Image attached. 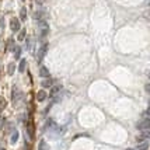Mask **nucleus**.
I'll list each match as a JSON object with an SVG mask.
<instances>
[{
	"label": "nucleus",
	"instance_id": "aec40b11",
	"mask_svg": "<svg viewBox=\"0 0 150 150\" xmlns=\"http://www.w3.org/2000/svg\"><path fill=\"white\" fill-rule=\"evenodd\" d=\"M20 17H21V20L27 18V8L25 7H21V10H20Z\"/></svg>",
	"mask_w": 150,
	"mask_h": 150
},
{
	"label": "nucleus",
	"instance_id": "4be33fe9",
	"mask_svg": "<svg viewBox=\"0 0 150 150\" xmlns=\"http://www.w3.org/2000/svg\"><path fill=\"white\" fill-rule=\"evenodd\" d=\"M14 48H16V46H14V39L10 38V41H8V45H7V49H8V51H11V49H13V51H14Z\"/></svg>",
	"mask_w": 150,
	"mask_h": 150
},
{
	"label": "nucleus",
	"instance_id": "a211bd4d",
	"mask_svg": "<svg viewBox=\"0 0 150 150\" xmlns=\"http://www.w3.org/2000/svg\"><path fill=\"white\" fill-rule=\"evenodd\" d=\"M7 107V101L4 97H0V111H3L4 108Z\"/></svg>",
	"mask_w": 150,
	"mask_h": 150
},
{
	"label": "nucleus",
	"instance_id": "c85d7f7f",
	"mask_svg": "<svg viewBox=\"0 0 150 150\" xmlns=\"http://www.w3.org/2000/svg\"><path fill=\"white\" fill-rule=\"evenodd\" d=\"M147 16H149V17H147V18H149V20H150V11H149V14H147Z\"/></svg>",
	"mask_w": 150,
	"mask_h": 150
},
{
	"label": "nucleus",
	"instance_id": "f8f14e48",
	"mask_svg": "<svg viewBox=\"0 0 150 150\" xmlns=\"http://www.w3.org/2000/svg\"><path fill=\"white\" fill-rule=\"evenodd\" d=\"M14 70H16V65H14V62H10L8 66H7V74H8V76L14 74Z\"/></svg>",
	"mask_w": 150,
	"mask_h": 150
},
{
	"label": "nucleus",
	"instance_id": "f257e3e1",
	"mask_svg": "<svg viewBox=\"0 0 150 150\" xmlns=\"http://www.w3.org/2000/svg\"><path fill=\"white\" fill-rule=\"evenodd\" d=\"M136 128L139 131H150V119L142 118V119L136 124Z\"/></svg>",
	"mask_w": 150,
	"mask_h": 150
},
{
	"label": "nucleus",
	"instance_id": "6ab92c4d",
	"mask_svg": "<svg viewBox=\"0 0 150 150\" xmlns=\"http://www.w3.org/2000/svg\"><path fill=\"white\" fill-rule=\"evenodd\" d=\"M11 143H17V140H18V132L17 131H14L13 133H11Z\"/></svg>",
	"mask_w": 150,
	"mask_h": 150
},
{
	"label": "nucleus",
	"instance_id": "f03ea898",
	"mask_svg": "<svg viewBox=\"0 0 150 150\" xmlns=\"http://www.w3.org/2000/svg\"><path fill=\"white\" fill-rule=\"evenodd\" d=\"M21 97H23V93L18 90L17 86H14L13 91H11V101H13V104L17 105V103H18V100H21Z\"/></svg>",
	"mask_w": 150,
	"mask_h": 150
},
{
	"label": "nucleus",
	"instance_id": "bb28decb",
	"mask_svg": "<svg viewBox=\"0 0 150 150\" xmlns=\"http://www.w3.org/2000/svg\"><path fill=\"white\" fill-rule=\"evenodd\" d=\"M3 122H4V119H3V118H0V128H1V125H3Z\"/></svg>",
	"mask_w": 150,
	"mask_h": 150
},
{
	"label": "nucleus",
	"instance_id": "7c9ffc66",
	"mask_svg": "<svg viewBox=\"0 0 150 150\" xmlns=\"http://www.w3.org/2000/svg\"><path fill=\"white\" fill-rule=\"evenodd\" d=\"M149 6H150V0H149Z\"/></svg>",
	"mask_w": 150,
	"mask_h": 150
},
{
	"label": "nucleus",
	"instance_id": "473e14b6",
	"mask_svg": "<svg viewBox=\"0 0 150 150\" xmlns=\"http://www.w3.org/2000/svg\"><path fill=\"white\" fill-rule=\"evenodd\" d=\"M149 79H150V73H149Z\"/></svg>",
	"mask_w": 150,
	"mask_h": 150
},
{
	"label": "nucleus",
	"instance_id": "b1692460",
	"mask_svg": "<svg viewBox=\"0 0 150 150\" xmlns=\"http://www.w3.org/2000/svg\"><path fill=\"white\" fill-rule=\"evenodd\" d=\"M3 27H4V18H0V34L3 33Z\"/></svg>",
	"mask_w": 150,
	"mask_h": 150
},
{
	"label": "nucleus",
	"instance_id": "7ed1b4c3",
	"mask_svg": "<svg viewBox=\"0 0 150 150\" xmlns=\"http://www.w3.org/2000/svg\"><path fill=\"white\" fill-rule=\"evenodd\" d=\"M149 139H150V131H140L139 135L136 136L137 143H140V142H149Z\"/></svg>",
	"mask_w": 150,
	"mask_h": 150
},
{
	"label": "nucleus",
	"instance_id": "72a5a7b5",
	"mask_svg": "<svg viewBox=\"0 0 150 150\" xmlns=\"http://www.w3.org/2000/svg\"><path fill=\"white\" fill-rule=\"evenodd\" d=\"M21 1H24V0H21Z\"/></svg>",
	"mask_w": 150,
	"mask_h": 150
},
{
	"label": "nucleus",
	"instance_id": "9b49d317",
	"mask_svg": "<svg viewBox=\"0 0 150 150\" xmlns=\"http://www.w3.org/2000/svg\"><path fill=\"white\" fill-rule=\"evenodd\" d=\"M39 76H41V77H45V79L49 77V70L46 69L45 66H41V67H39Z\"/></svg>",
	"mask_w": 150,
	"mask_h": 150
},
{
	"label": "nucleus",
	"instance_id": "cd10ccee",
	"mask_svg": "<svg viewBox=\"0 0 150 150\" xmlns=\"http://www.w3.org/2000/svg\"><path fill=\"white\" fill-rule=\"evenodd\" d=\"M37 1H38V3H44L45 0H37Z\"/></svg>",
	"mask_w": 150,
	"mask_h": 150
},
{
	"label": "nucleus",
	"instance_id": "2eb2a0df",
	"mask_svg": "<svg viewBox=\"0 0 150 150\" xmlns=\"http://www.w3.org/2000/svg\"><path fill=\"white\" fill-rule=\"evenodd\" d=\"M38 150H51V149H49V144L46 143L45 140H41L38 144Z\"/></svg>",
	"mask_w": 150,
	"mask_h": 150
},
{
	"label": "nucleus",
	"instance_id": "5701e85b",
	"mask_svg": "<svg viewBox=\"0 0 150 150\" xmlns=\"http://www.w3.org/2000/svg\"><path fill=\"white\" fill-rule=\"evenodd\" d=\"M33 45V38H27V49H31Z\"/></svg>",
	"mask_w": 150,
	"mask_h": 150
},
{
	"label": "nucleus",
	"instance_id": "a878e982",
	"mask_svg": "<svg viewBox=\"0 0 150 150\" xmlns=\"http://www.w3.org/2000/svg\"><path fill=\"white\" fill-rule=\"evenodd\" d=\"M0 73H3V62H1V59H0Z\"/></svg>",
	"mask_w": 150,
	"mask_h": 150
},
{
	"label": "nucleus",
	"instance_id": "f3484780",
	"mask_svg": "<svg viewBox=\"0 0 150 150\" xmlns=\"http://www.w3.org/2000/svg\"><path fill=\"white\" fill-rule=\"evenodd\" d=\"M25 35H27V30L25 28H21V31L18 33V37H17V38H18L20 41H23V39H25Z\"/></svg>",
	"mask_w": 150,
	"mask_h": 150
},
{
	"label": "nucleus",
	"instance_id": "c756f323",
	"mask_svg": "<svg viewBox=\"0 0 150 150\" xmlns=\"http://www.w3.org/2000/svg\"><path fill=\"white\" fill-rule=\"evenodd\" d=\"M0 150H6V149H0Z\"/></svg>",
	"mask_w": 150,
	"mask_h": 150
},
{
	"label": "nucleus",
	"instance_id": "423d86ee",
	"mask_svg": "<svg viewBox=\"0 0 150 150\" xmlns=\"http://www.w3.org/2000/svg\"><path fill=\"white\" fill-rule=\"evenodd\" d=\"M27 135H28L30 139H34V135H35V133H34V124L33 122H28V124H27Z\"/></svg>",
	"mask_w": 150,
	"mask_h": 150
},
{
	"label": "nucleus",
	"instance_id": "1a4fd4ad",
	"mask_svg": "<svg viewBox=\"0 0 150 150\" xmlns=\"http://www.w3.org/2000/svg\"><path fill=\"white\" fill-rule=\"evenodd\" d=\"M52 84H53V80L51 77L44 79V80H42V83H41L42 88H49V87H52Z\"/></svg>",
	"mask_w": 150,
	"mask_h": 150
},
{
	"label": "nucleus",
	"instance_id": "dca6fc26",
	"mask_svg": "<svg viewBox=\"0 0 150 150\" xmlns=\"http://www.w3.org/2000/svg\"><path fill=\"white\" fill-rule=\"evenodd\" d=\"M25 66H27V60H25V59H21V62H20V65H18L20 73H23L24 70H25Z\"/></svg>",
	"mask_w": 150,
	"mask_h": 150
},
{
	"label": "nucleus",
	"instance_id": "20e7f679",
	"mask_svg": "<svg viewBox=\"0 0 150 150\" xmlns=\"http://www.w3.org/2000/svg\"><path fill=\"white\" fill-rule=\"evenodd\" d=\"M46 51H48V45L46 44H44V45L39 48L38 51V55H37V59H38V62H42V59H44V56L46 55Z\"/></svg>",
	"mask_w": 150,
	"mask_h": 150
},
{
	"label": "nucleus",
	"instance_id": "2f4dec72",
	"mask_svg": "<svg viewBox=\"0 0 150 150\" xmlns=\"http://www.w3.org/2000/svg\"><path fill=\"white\" fill-rule=\"evenodd\" d=\"M128 150H133V149H128Z\"/></svg>",
	"mask_w": 150,
	"mask_h": 150
},
{
	"label": "nucleus",
	"instance_id": "0eeeda50",
	"mask_svg": "<svg viewBox=\"0 0 150 150\" xmlns=\"http://www.w3.org/2000/svg\"><path fill=\"white\" fill-rule=\"evenodd\" d=\"M46 98H48V94H46L45 90H39L37 93V100H38L39 103H42V101H45Z\"/></svg>",
	"mask_w": 150,
	"mask_h": 150
},
{
	"label": "nucleus",
	"instance_id": "39448f33",
	"mask_svg": "<svg viewBox=\"0 0 150 150\" xmlns=\"http://www.w3.org/2000/svg\"><path fill=\"white\" fill-rule=\"evenodd\" d=\"M10 28H11V31L13 33H17L20 30V21L18 18H16V17H13V18L10 20Z\"/></svg>",
	"mask_w": 150,
	"mask_h": 150
},
{
	"label": "nucleus",
	"instance_id": "6e6552de",
	"mask_svg": "<svg viewBox=\"0 0 150 150\" xmlns=\"http://www.w3.org/2000/svg\"><path fill=\"white\" fill-rule=\"evenodd\" d=\"M45 17L46 14L42 11V10H39V11H35V14H34V18L37 20V21H45Z\"/></svg>",
	"mask_w": 150,
	"mask_h": 150
},
{
	"label": "nucleus",
	"instance_id": "393cba45",
	"mask_svg": "<svg viewBox=\"0 0 150 150\" xmlns=\"http://www.w3.org/2000/svg\"><path fill=\"white\" fill-rule=\"evenodd\" d=\"M144 90H146V93L150 96V83H147V84L144 86Z\"/></svg>",
	"mask_w": 150,
	"mask_h": 150
},
{
	"label": "nucleus",
	"instance_id": "412c9836",
	"mask_svg": "<svg viewBox=\"0 0 150 150\" xmlns=\"http://www.w3.org/2000/svg\"><path fill=\"white\" fill-rule=\"evenodd\" d=\"M20 55H21V46H16V48H14V58L18 59Z\"/></svg>",
	"mask_w": 150,
	"mask_h": 150
},
{
	"label": "nucleus",
	"instance_id": "4468645a",
	"mask_svg": "<svg viewBox=\"0 0 150 150\" xmlns=\"http://www.w3.org/2000/svg\"><path fill=\"white\" fill-rule=\"evenodd\" d=\"M62 90V86L60 84H56L55 87H52V90H51V96L52 97H55V96H58V93Z\"/></svg>",
	"mask_w": 150,
	"mask_h": 150
},
{
	"label": "nucleus",
	"instance_id": "9d476101",
	"mask_svg": "<svg viewBox=\"0 0 150 150\" xmlns=\"http://www.w3.org/2000/svg\"><path fill=\"white\" fill-rule=\"evenodd\" d=\"M38 27H39V30H41V33L42 34H46L48 33V24H46V21H38Z\"/></svg>",
	"mask_w": 150,
	"mask_h": 150
},
{
	"label": "nucleus",
	"instance_id": "ddd939ff",
	"mask_svg": "<svg viewBox=\"0 0 150 150\" xmlns=\"http://www.w3.org/2000/svg\"><path fill=\"white\" fill-rule=\"evenodd\" d=\"M147 149H149V142H140L136 146V150H147Z\"/></svg>",
	"mask_w": 150,
	"mask_h": 150
}]
</instances>
